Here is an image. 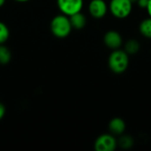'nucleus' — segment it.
Segmentation results:
<instances>
[{"label":"nucleus","instance_id":"obj_1","mask_svg":"<svg viewBox=\"0 0 151 151\" xmlns=\"http://www.w3.org/2000/svg\"><path fill=\"white\" fill-rule=\"evenodd\" d=\"M108 66L113 73H125L129 66V55L125 50H113L108 58Z\"/></svg>","mask_w":151,"mask_h":151},{"label":"nucleus","instance_id":"obj_2","mask_svg":"<svg viewBox=\"0 0 151 151\" xmlns=\"http://www.w3.org/2000/svg\"><path fill=\"white\" fill-rule=\"evenodd\" d=\"M73 27L70 18L63 13L55 16L50 22V30L58 38H65L72 32Z\"/></svg>","mask_w":151,"mask_h":151},{"label":"nucleus","instance_id":"obj_3","mask_svg":"<svg viewBox=\"0 0 151 151\" xmlns=\"http://www.w3.org/2000/svg\"><path fill=\"white\" fill-rule=\"evenodd\" d=\"M134 3L131 0H111L109 11L111 14L119 19H124L130 16L133 12Z\"/></svg>","mask_w":151,"mask_h":151},{"label":"nucleus","instance_id":"obj_4","mask_svg":"<svg viewBox=\"0 0 151 151\" xmlns=\"http://www.w3.org/2000/svg\"><path fill=\"white\" fill-rule=\"evenodd\" d=\"M96 151H114L118 148V139L112 134L99 135L94 144Z\"/></svg>","mask_w":151,"mask_h":151},{"label":"nucleus","instance_id":"obj_5","mask_svg":"<svg viewBox=\"0 0 151 151\" xmlns=\"http://www.w3.org/2000/svg\"><path fill=\"white\" fill-rule=\"evenodd\" d=\"M57 4L61 13L70 17L79 12H81L84 0H57Z\"/></svg>","mask_w":151,"mask_h":151},{"label":"nucleus","instance_id":"obj_6","mask_svg":"<svg viewBox=\"0 0 151 151\" xmlns=\"http://www.w3.org/2000/svg\"><path fill=\"white\" fill-rule=\"evenodd\" d=\"M88 13L96 19H101L107 14L109 11V5L104 0H91L88 4Z\"/></svg>","mask_w":151,"mask_h":151},{"label":"nucleus","instance_id":"obj_7","mask_svg":"<svg viewBox=\"0 0 151 151\" xmlns=\"http://www.w3.org/2000/svg\"><path fill=\"white\" fill-rule=\"evenodd\" d=\"M104 42L105 46L111 50L120 49L123 44L122 35L116 30H109L104 35Z\"/></svg>","mask_w":151,"mask_h":151},{"label":"nucleus","instance_id":"obj_8","mask_svg":"<svg viewBox=\"0 0 151 151\" xmlns=\"http://www.w3.org/2000/svg\"><path fill=\"white\" fill-rule=\"evenodd\" d=\"M126 123L120 118H113L109 123V130L110 133L113 135L119 136L125 133L126 130Z\"/></svg>","mask_w":151,"mask_h":151},{"label":"nucleus","instance_id":"obj_9","mask_svg":"<svg viewBox=\"0 0 151 151\" xmlns=\"http://www.w3.org/2000/svg\"><path fill=\"white\" fill-rule=\"evenodd\" d=\"M69 18H70L72 27L74 29H78V30L82 29L87 25V17L81 12H79L75 14H73Z\"/></svg>","mask_w":151,"mask_h":151},{"label":"nucleus","instance_id":"obj_10","mask_svg":"<svg viewBox=\"0 0 151 151\" xmlns=\"http://www.w3.org/2000/svg\"><path fill=\"white\" fill-rule=\"evenodd\" d=\"M140 49H141L140 42L137 40H135V39H130V40H128L125 43V45H124V50H125V51L129 56L135 55L136 53L139 52Z\"/></svg>","mask_w":151,"mask_h":151},{"label":"nucleus","instance_id":"obj_11","mask_svg":"<svg viewBox=\"0 0 151 151\" xmlns=\"http://www.w3.org/2000/svg\"><path fill=\"white\" fill-rule=\"evenodd\" d=\"M139 31L145 38L151 39V18L149 17L142 20L139 26Z\"/></svg>","mask_w":151,"mask_h":151},{"label":"nucleus","instance_id":"obj_12","mask_svg":"<svg viewBox=\"0 0 151 151\" xmlns=\"http://www.w3.org/2000/svg\"><path fill=\"white\" fill-rule=\"evenodd\" d=\"M134 139L127 134H121L118 139V146L123 150H129L134 146Z\"/></svg>","mask_w":151,"mask_h":151},{"label":"nucleus","instance_id":"obj_13","mask_svg":"<svg viewBox=\"0 0 151 151\" xmlns=\"http://www.w3.org/2000/svg\"><path fill=\"white\" fill-rule=\"evenodd\" d=\"M11 58H12V53L10 50L7 47L0 44V64L2 65L8 64Z\"/></svg>","mask_w":151,"mask_h":151},{"label":"nucleus","instance_id":"obj_14","mask_svg":"<svg viewBox=\"0 0 151 151\" xmlns=\"http://www.w3.org/2000/svg\"><path fill=\"white\" fill-rule=\"evenodd\" d=\"M10 35L9 28L2 21H0V44L4 43Z\"/></svg>","mask_w":151,"mask_h":151},{"label":"nucleus","instance_id":"obj_15","mask_svg":"<svg viewBox=\"0 0 151 151\" xmlns=\"http://www.w3.org/2000/svg\"><path fill=\"white\" fill-rule=\"evenodd\" d=\"M137 4L139 5L140 8H142V9H146L147 6H148V4H149V0H137Z\"/></svg>","mask_w":151,"mask_h":151},{"label":"nucleus","instance_id":"obj_16","mask_svg":"<svg viewBox=\"0 0 151 151\" xmlns=\"http://www.w3.org/2000/svg\"><path fill=\"white\" fill-rule=\"evenodd\" d=\"M4 114H5V107L4 106V104L0 103V120L4 118Z\"/></svg>","mask_w":151,"mask_h":151},{"label":"nucleus","instance_id":"obj_17","mask_svg":"<svg viewBox=\"0 0 151 151\" xmlns=\"http://www.w3.org/2000/svg\"><path fill=\"white\" fill-rule=\"evenodd\" d=\"M146 10H147L148 14H149V17L151 18V0H149V4H148V6H147Z\"/></svg>","mask_w":151,"mask_h":151},{"label":"nucleus","instance_id":"obj_18","mask_svg":"<svg viewBox=\"0 0 151 151\" xmlns=\"http://www.w3.org/2000/svg\"><path fill=\"white\" fill-rule=\"evenodd\" d=\"M4 2H5V0H0V7H1L2 5H4Z\"/></svg>","mask_w":151,"mask_h":151},{"label":"nucleus","instance_id":"obj_19","mask_svg":"<svg viewBox=\"0 0 151 151\" xmlns=\"http://www.w3.org/2000/svg\"><path fill=\"white\" fill-rule=\"evenodd\" d=\"M15 1H17V2H20V3H24V2H27V1H29V0H15Z\"/></svg>","mask_w":151,"mask_h":151},{"label":"nucleus","instance_id":"obj_20","mask_svg":"<svg viewBox=\"0 0 151 151\" xmlns=\"http://www.w3.org/2000/svg\"><path fill=\"white\" fill-rule=\"evenodd\" d=\"M131 1H132L133 3H136V2H137V0H131Z\"/></svg>","mask_w":151,"mask_h":151}]
</instances>
